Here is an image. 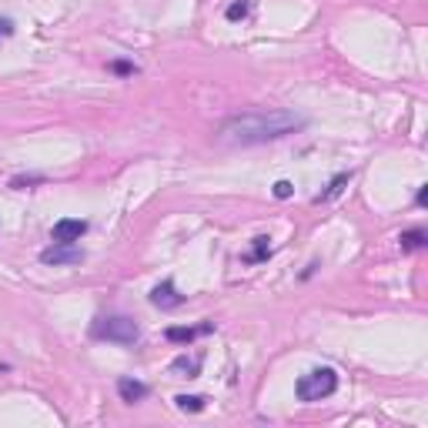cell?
<instances>
[{
  "label": "cell",
  "instance_id": "cell-18",
  "mask_svg": "<svg viewBox=\"0 0 428 428\" xmlns=\"http://www.w3.org/2000/svg\"><path fill=\"white\" fill-rule=\"evenodd\" d=\"M10 34H14V20L3 17V20H0V40H7Z\"/></svg>",
  "mask_w": 428,
  "mask_h": 428
},
{
  "label": "cell",
  "instance_id": "cell-4",
  "mask_svg": "<svg viewBox=\"0 0 428 428\" xmlns=\"http://www.w3.org/2000/svg\"><path fill=\"white\" fill-rule=\"evenodd\" d=\"M40 261H44V264H80V261H84V251H80L74 241H54L51 248L40 251Z\"/></svg>",
  "mask_w": 428,
  "mask_h": 428
},
{
  "label": "cell",
  "instance_id": "cell-6",
  "mask_svg": "<svg viewBox=\"0 0 428 428\" xmlns=\"http://www.w3.org/2000/svg\"><path fill=\"white\" fill-rule=\"evenodd\" d=\"M117 395H121V402L137 405V402H144V398H148V385H144V382H137V378H117Z\"/></svg>",
  "mask_w": 428,
  "mask_h": 428
},
{
  "label": "cell",
  "instance_id": "cell-16",
  "mask_svg": "<svg viewBox=\"0 0 428 428\" xmlns=\"http://www.w3.org/2000/svg\"><path fill=\"white\" fill-rule=\"evenodd\" d=\"M291 194H295V185H291V181H278V185H275V198L284 201V198H291Z\"/></svg>",
  "mask_w": 428,
  "mask_h": 428
},
{
  "label": "cell",
  "instance_id": "cell-15",
  "mask_svg": "<svg viewBox=\"0 0 428 428\" xmlns=\"http://www.w3.org/2000/svg\"><path fill=\"white\" fill-rule=\"evenodd\" d=\"M40 181H44V174H27V178L20 174V178L10 181V187H27V185H40Z\"/></svg>",
  "mask_w": 428,
  "mask_h": 428
},
{
  "label": "cell",
  "instance_id": "cell-13",
  "mask_svg": "<svg viewBox=\"0 0 428 428\" xmlns=\"http://www.w3.org/2000/svg\"><path fill=\"white\" fill-rule=\"evenodd\" d=\"M271 255V244H268V238H255V251L251 255H244V261H264Z\"/></svg>",
  "mask_w": 428,
  "mask_h": 428
},
{
  "label": "cell",
  "instance_id": "cell-10",
  "mask_svg": "<svg viewBox=\"0 0 428 428\" xmlns=\"http://www.w3.org/2000/svg\"><path fill=\"white\" fill-rule=\"evenodd\" d=\"M248 14H251V0H234V3H228V10H224V17L234 20V24L244 20Z\"/></svg>",
  "mask_w": 428,
  "mask_h": 428
},
{
  "label": "cell",
  "instance_id": "cell-3",
  "mask_svg": "<svg viewBox=\"0 0 428 428\" xmlns=\"http://www.w3.org/2000/svg\"><path fill=\"white\" fill-rule=\"evenodd\" d=\"M335 391H338L335 368H311L308 375H301L298 385H295V395L301 402H321V398H328Z\"/></svg>",
  "mask_w": 428,
  "mask_h": 428
},
{
  "label": "cell",
  "instance_id": "cell-7",
  "mask_svg": "<svg viewBox=\"0 0 428 428\" xmlns=\"http://www.w3.org/2000/svg\"><path fill=\"white\" fill-rule=\"evenodd\" d=\"M181 301H185V298L178 295L174 281H161V284L151 291V305H154V308H178Z\"/></svg>",
  "mask_w": 428,
  "mask_h": 428
},
{
  "label": "cell",
  "instance_id": "cell-5",
  "mask_svg": "<svg viewBox=\"0 0 428 428\" xmlns=\"http://www.w3.org/2000/svg\"><path fill=\"white\" fill-rule=\"evenodd\" d=\"M87 234V221L80 218H60L54 224V241H80Z\"/></svg>",
  "mask_w": 428,
  "mask_h": 428
},
{
  "label": "cell",
  "instance_id": "cell-2",
  "mask_svg": "<svg viewBox=\"0 0 428 428\" xmlns=\"http://www.w3.org/2000/svg\"><path fill=\"white\" fill-rule=\"evenodd\" d=\"M91 338H97V341H114V345H134V341L141 338V328H137V321L128 315H101V318H94Z\"/></svg>",
  "mask_w": 428,
  "mask_h": 428
},
{
  "label": "cell",
  "instance_id": "cell-14",
  "mask_svg": "<svg viewBox=\"0 0 428 428\" xmlns=\"http://www.w3.org/2000/svg\"><path fill=\"white\" fill-rule=\"evenodd\" d=\"M402 248H409V251L425 248V231H405V234H402Z\"/></svg>",
  "mask_w": 428,
  "mask_h": 428
},
{
  "label": "cell",
  "instance_id": "cell-9",
  "mask_svg": "<svg viewBox=\"0 0 428 428\" xmlns=\"http://www.w3.org/2000/svg\"><path fill=\"white\" fill-rule=\"evenodd\" d=\"M201 361H205V354H194V358L181 354V358L171 361V372L181 375V378H198V375H201Z\"/></svg>",
  "mask_w": 428,
  "mask_h": 428
},
{
  "label": "cell",
  "instance_id": "cell-8",
  "mask_svg": "<svg viewBox=\"0 0 428 428\" xmlns=\"http://www.w3.org/2000/svg\"><path fill=\"white\" fill-rule=\"evenodd\" d=\"M207 332H214V325H211V321H205V325H194V328H168V332H164V338H168V341H174V345H191L194 338L207 335Z\"/></svg>",
  "mask_w": 428,
  "mask_h": 428
},
{
  "label": "cell",
  "instance_id": "cell-11",
  "mask_svg": "<svg viewBox=\"0 0 428 428\" xmlns=\"http://www.w3.org/2000/svg\"><path fill=\"white\" fill-rule=\"evenodd\" d=\"M174 402H178V409L181 411H205L207 398H201V395H178Z\"/></svg>",
  "mask_w": 428,
  "mask_h": 428
},
{
  "label": "cell",
  "instance_id": "cell-17",
  "mask_svg": "<svg viewBox=\"0 0 428 428\" xmlns=\"http://www.w3.org/2000/svg\"><path fill=\"white\" fill-rule=\"evenodd\" d=\"M111 71L114 74H134L137 67H134V64H124V60H117V64H111Z\"/></svg>",
  "mask_w": 428,
  "mask_h": 428
},
{
  "label": "cell",
  "instance_id": "cell-12",
  "mask_svg": "<svg viewBox=\"0 0 428 428\" xmlns=\"http://www.w3.org/2000/svg\"><path fill=\"white\" fill-rule=\"evenodd\" d=\"M348 178H352V174H338L335 181L328 185V191H321V194H318V198H315V205H321V201H332V198H335L338 191H341V187L348 185Z\"/></svg>",
  "mask_w": 428,
  "mask_h": 428
},
{
  "label": "cell",
  "instance_id": "cell-1",
  "mask_svg": "<svg viewBox=\"0 0 428 428\" xmlns=\"http://www.w3.org/2000/svg\"><path fill=\"white\" fill-rule=\"evenodd\" d=\"M301 128H308V117L298 111H244L221 121L214 130V141L224 148H255V144L281 141Z\"/></svg>",
  "mask_w": 428,
  "mask_h": 428
}]
</instances>
